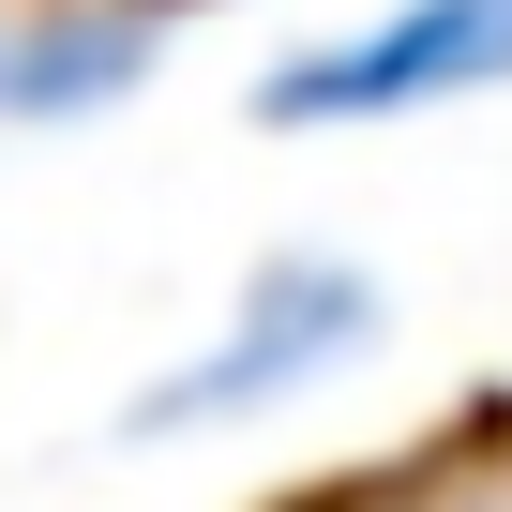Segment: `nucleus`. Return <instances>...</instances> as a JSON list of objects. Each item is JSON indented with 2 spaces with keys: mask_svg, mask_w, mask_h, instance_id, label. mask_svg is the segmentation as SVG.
<instances>
[{
  "mask_svg": "<svg viewBox=\"0 0 512 512\" xmlns=\"http://www.w3.org/2000/svg\"><path fill=\"white\" fill-rule=\"evenodd\" d=\"M482 91H512V0H377L347 31L272 46L241 121L256 136H377V121H437Z\"/></svg>",
  "mask_w": 512,
  "mask_h": 512,
  "instance_id": "2",
  "label": "nucleus"
},
{
  "mask_svg": "<svg viewBox=\"0 0 512 512\" xmlns=\"http://www.w3.org/2000/svg\"><path fill=\"white\" fill-rule=\"evenodd\" d=\"M166 0H0V136L121 121L166 76Z\"/></svg>",
  "mask_w": 512,
  "mask_h": 512,
  "instance_id": "3",
  "label": "nucleus"
},
{
  "mask_svg": "<svg viewBox=\"0 0 512 512\" xmlns=\"http://www.w3.org/2000/svg\"><path fill=\"white\" fill-rule=\"evenodd\" d=\"M392 332V287L362 272L347 241H272L256 272L226 287V317L196 347H166L136 392H121V437L136 452H196V437H256V422H287L317 407L332 377H362Z\"/></svg>",
  "mask_w": 512,
  "mask_h": 512,
  "instance_id": "1",
  "label": "nucleus"
}]
</instances>
